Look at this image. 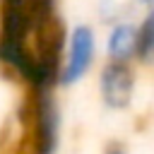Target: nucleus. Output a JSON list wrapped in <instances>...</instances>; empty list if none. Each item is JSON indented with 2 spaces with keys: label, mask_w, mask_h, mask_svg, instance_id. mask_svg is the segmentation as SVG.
Wrapping results in <instances>:
<instances>
[{
  "label": "nucleus",
  "mask_w": 154,
  "mask_h": 154,
  "mask_svg": "<svg viewBox=\"0 0 154 154\" xmlns=\"http://www.w3.org/2000/svg\"><path fill=\"white\" fill-rule=\"evenodd\" d=\"M96 55V34L89 24H77L70 29V34L65 36V48H63V63H60V72H58V84L70 87L75 82H79Z\"/></svg>",
  "instance_id": "f257e3e1"
},
{
  "label": "nucleus",
  "mask_w": 154,
  "mask_h": 154,
  "mask_svg": "<svg viewBox=\"0 0 154 154\" xmlns=\"http://www.w3.org/2000/svg\"><path fill=\"white\" fill-rule=\"evenodd\" d=\"M34 130H36V147L38 154H53L58 144V128L60 113L53 99V89H34Z\"/></svg>",
  "instance_id": "f03ea898"
},
{
  "label": "nucleus",
  "mask_w": 154,
  "mask_h": 154,
  "mask_svg": "<svg viewBox=\"0 0 154 154\" xmlns=\"http://www.w3.org/2000/svg\"><path fill=\"white\" fill-rule=\"evenodd\" d=\"M99 89H101V99L106 106L125 108L130 103L132 89H135V75H132L130 65L108 60L99 75Z\"/></svg>",
  "instance_id": "7ed1b4c3"
},
{
  "label": "nucleus",
  "mask_w": 154,
  "mask_h": 154,
  "mask_svg": "<svg viewBox=\"0 0 154 154\" xmlns=\"http://www.w3.org/2000/svg\"><path fill=\"white\" fill-rule=\"evenodd\" d=\"M135 43H137V24L116 19L111 24V31L106 36V55L116 63H130L135 58Z\"/></svg>",
  "instance_id": "20e7f679"
},
{
  "label": "nucleus",
  "mask_w": 154,
  "mask_h": 154,
  "mask_svg": "<svg viewBox=\"0 0 154 154\" xmlns=\"http://www.w3.org/2000/svg\"><path fill=\"white\" fill-rule=\"evenodd\" d=\"M135 58L142 63H154V7H147L144 17L137 24Z\"/></svg>",
  "instance_id": "39448f33"
},
{
  "label": "nucleus",
  "mask_w": 154,
  "mask_h": 154,
  "mask_svg": "<svg viewBox=\"0 0 154 154\" xmlns=\"http://www.w3.org/2000/svg\"><path fill=\"white\" fill-rule=\"evenodd\" d=\"M132 2H137L142 7H154V0H132Z\"/></svg>",
  "instance_id": "423d86ee"
},
{
  "label": "nucleus",
  "mask_w": 154,
  "mask_h": 154,
  "mask_svg": "<svg viewBox=\"0 0 154 154\" xmlns=\"http://www.w3.org/2000/svg\"><path fill=\"white\" fill-rule=\"evenodd\" d=\"M108 154H123V152H120V149H111Z\"/></svg>",
  "instance_id": "0eeeda50"
}]
</instances>
